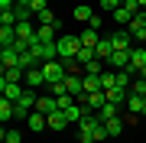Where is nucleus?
<instances>
[{
    "label": "nucleus",
    "mask_w": 146,
    "mask_h": 143,
    "mask_svg": "<svg viewBox=\"0 0 146 143\" xmlns=\"http://www.w3.org/2000/svg\"><path fill=\"white\" fill-rule=\"evenodd\" d=\"M120 7V0H101V10H107V13H114Z\"/></svg>",
    "instance_id": "obj_34"
},
{
    "label": "nucleus",
    "mask_w": 146,
    "mask_h": 143,
    "mask_svg": "<svg viewBox=\"0 0 146 143\" xmlns=\"http://www.w3.org/2000/svg\"><path fill=\"white\" fill-rule=\"evenodd\" d=\"M16 3H20V0H0V10H13Z\"/></svg>",
    "instance_id": "obj_35"
},
{
    "label": "nucleus",
    "mask_w": 146,
    "mask_h": 143,
    "mask_svg": "<svg viewBox=\"0 0 146 143\" xmlns=\"http://www.w3.org/2000/svg\"><path fill=\"white\" fill-rule=\"evenodd\" d=\"M117 111H120V104L107 101V104H101V107H98V117H101V120H110V117H117Z\"/></svg>",
    "instance_id": "obj_20"
},
{
    "label": "nucleus",
    "mask_w": 146,
    "mask_h": 143,
    "mask_svg": "<svg viewBox=\"0 0 146 143\" xmlns=\"http://www.w3.org/2000/svg\"><path fill=\"white\" fill-rule=\"evenodd\" d=\"M110 72H123V69H130V52H120V49H114V55H110Z\"/></svg>",
    "instance_id": "obj_9"
},
{
    "label": "nucleus",
    "mask_w": 146,
    "mask_h": 143,
    "mask_svg": "<svg viewBox=\"0 0 146 143\" xmlns=\"http://www.w3.org/2000/svg\"><path fill=\"white\" fill-rule=\"evenodd\" d=\"M143 107H146V98H140V94L127 98V111H130V114H143Z\"/></svg>",
    "instance_id": "obj_21"
},
{
    "label": "nucleus",
    "mask_w": 146,
    "mask_h": 143,
    "mask_svg": "<svg viewBox=\"0 0 146 143\" xmlns=\"http://www.w3.org/2000/svg\"><path fill=\"white\" fill-rule=\"evenodd\" d=\"M68 124H72V120H68V114H65V111H55V114H49V130L62 133V130L68 127Z\"/></svg>",
    "instance_id": "obj_13"
},
{
    "label": "nucleus",
    "mask_w": 146,
    "mask_h": 143,
    "mask_svg": "<svg viewBox=\"0 0 146 143\" xmlns=\"http://www.w3.org/2000/svg\"><path fill=\"white\" fill-rule=\"evenodd\" d=\"M39 69H42V75H46V85H55V81H65V75H68V69L62 65V59H58V62H42Z\"/></svg>",
    "instance_id": "obj_2"
},
{
    "label": "nucleus",
    "mask_w": 146,
    "mask_h": 143,
    "mask_svg": "<svg viewBox=\"0 0 146 143\" xmlns=\"http://www.w3.org/2000/svg\"><path fill=\"white\" fill-rule=\"evenodd\" d=\"M114 85H117V72H101V88L110 91Z\"/></svg>",
    "instance_id": "obj_30"
},
{
    "label": "nucleus",
    "mask_w": 146,
    "mask_h": 143,
    "mask_svg": "<svg viewBox=\"0 0 146 143\" xmlns=\"http://www.w3.org/2000/svg\"><path fill=\"white\" fill-rule=\"evenodd\" d=\"M36 23H39V26H55V13L52 10H42V13H36Z\"/></svg>",
    "instance_id": "obj_28"
},
{
    "label": "nucleus",
    "mask_w": 146,
    "mask_h": 143,
    "mask_svg": "<svg viewBox=\"0 0 146 143\" xmlns=\"http://www.w3.org/2000/svg\"><path fill=\"white\" fill-rule=\"evenodd\" d=\"M78 101L84 107H91V111H98L101 104H107V94H104V91H88V94H81Z\"/></svg>",
    "instance_id": "obj_6"
},
{
    "label": "nucleus",
    "mask_w": 146,
    "mask_h": 143,
    "mask_svg": "<svg viewBox=\"0 0 146 143\" xmlns=\"http://www.w3.org/2000/svg\"><path fill=\"white\" fill-rule=\"evenodd\" d=\"M0 94H3L7 101H20L23 94H26V85H23V81H7V78H0Z\"/></svg>",
    "instance_id": "obj_3"
},
{
    "label": "nucleus",
    "mask_w": 146,
    "mask_h": 143,
    "mask_svg": "<svg viewBox=\"0 0 146 143\" xmlns=\"http://www.w3.org/2000/svg\"><path fill=\"white\" fill-rule=\"evenodd\" d=\"M110 46L114 49H120V52H130L133 49V36H130V29H117V33H110Z\"/></svg>",
    "instance_id": "obj_4"
},
{
    "label": "nucleus",
    "mask_w": 146,
    "mask_h": 143,
    "mask_svg": "<svg viewBox=\"0 0 146 143\" xmlns=\"http://www.w3.org/2000/svg\"><path fill=\"white\" fill-rule=\"evenodd\" d=\"M81 52V36H58V59H75Z\"/></svg>",
    "instance_id": "obj_1"
},
{
    "label": "nucleus",
    "mask_w": 146,
    "mask_h": 143,
    "mask_svg": "<svg viewBox=\"0 0 146 143\" xmlns=\"http://www.w3.org/2000/svg\"><path fill=\"white\" fill-rule=\"evenodd\" d=\"M72 16H75V20H81V23H91V20H94V10H91L88 3H78V7L72 10Z\"/></svg>",
    "instance_id": "obj_19"
},
{
    "label": "nucleus",
    "mask_w": 146,
    "mask_h": 143,
    "mask_svg": "<svg viewBox=\"0 0 146 143\" xmlns=\"http://www.w3.org/2000/svg\"><path fill=\"white\" fill-rule=\"evenodd\" d=\"M0 26H16V13L13 10H0Z\"/></svg>",
    "instance_id": "obj_32"
},
{
    "label": "nucleus",
    "mask_w": 146,
    "mask_h": 143,
    "mask_svg": "<svg viewBox=\"0 0 146 143\" xmlns=\"http://www.w3.org/2000/svg\"><path fill=\"white\" fill-rule=\"evenodd\" d=\"M104 127H107L110 137H120V133H123V127H127V120H123V117H110V120H104Z\"/></svg>",
    "instance_id": "obj_17"
},
{
    "label": "nucleus",
    "mask_w": 146,
    "mask_h": 143,
    "mask_svg": "<svg viewBox=\"0 0 146 143\" xmlns=\"http://www.w3.org/2000/svg\"><path fill=\"white\" fill-rule=\"evenodd\" d=\"M29 10H33V16H36V13H42V10H49V3H46V0H29Z\"/></svg>",
    "instance_id": "obj_33"
},
{
    "label": "nucleus",
    "mask_w": 146,
    "mask_h": 143,
    "mask_svg": "<svg viewBox=\"0 0 146 143\" xmlns=\"http://www.w3.org/2000/svg\"><path fill=\"white\" fill-rule=\"evenodd\" d=\"M16 43V26H0V46H13Z\"/></svg>",
    "instance_id": "obj_22"
},
{
    "label": "nucleus",
    "mask_w": 146,
    "mask_h": 143,
    "mask_svg": "<svg viewBox=\"0 0 146 143\" xmlns=\"http://www.w3.org/2000/svg\"><path fill=\"white\" fill-rule=\"evenodd\" d=\"M140 117H146V107H143V114H140Z\"/></svg>",
    "instance_id": "obj_37"
},
{
    "label": "nucleus",
    "mask_w": 146,
    "mask_h": 143,
    "mask_svg": "<svg viewBox=\"0 0 146 143\" xmlns=\"http://www.w3.org/2000/svg\"><path fill=\"white\" fill-rule=\"evenodd\" d=\"M26 127H29L33 133H39V130H46V127H49V117L42 114V111H33V114L26 117Z\"/></svg>",
    "instance_id": "obj_11"
},
{
    "label": "nucleus",
    "mask_w": 146,
    "mask_h": 143,
    "mask_svg": "<svg viewBox=\"0 0 146 143\" xmlns=\"http://www.w3.org/2000/svg\"><path fill=\"white\" fill-rule=\"evenodd\" d=\"M75 59H78L81 65H88V62H94V59H98V55H94V46H81V52L75 55Z\"/></svg>",
    "instance_id": "obj_29"
},
{
    "label": "nucleus",
    "mask_w": 146,
    "mask_h": 143,
    "mask_svg": "<svg viewBox=\"0 0 146 143\" xmlns=\"http://www.w3.org/2000/svg\"><path fill=\"white\" fill-rule=\"evenodd\" d=\"M0 65H3V69H16V65H20V52H16L13 46H3L0 49Z\"/></svg>",
    "instance_id": "obj_7"
},
{
    "label": "nucleus",
    "mask_w": 146,
    "mask_h": 143,
    "mask_svg": "<svg viewBox=\"0 0 146 143\" xmlns=\"http://www.w3.org/2000/svg\"><path fill=\"white\" fill-rule=\"evenodd\" d=\"M78 36H81V46H98V43H101V33H98V29H91V26H84Z\"/></svg>",
    "instance_id": "obj_18"
},
{
    "label": "nucleus",
    "mask_w": 146,
    "mask_h": 143,
    "mask_svg": "<svg viewBox=\"0 0 146 143\" xmlns=\"http://www.w3.org/2000/svg\"><path fill=\"white\" fill-rule=\"evenodd\" d=\"M136 3H140V7H146V0H136Z\"/></svg>",
    "instance_id": "obj_36"
},
{
    "label": "nucleus",
    "mask_w": 146,
    "mask_h": 143,
    "mask_svg": "<svg viewBox=\"0 0 146 143\" xmlns=\"http://www.w3.org/2000/svg\"><path fill=\"white\" fill-rule=\"evenodd\" d=\"M88 91H104L101 88V75H84V94Z\"/></svg>",
    "instance_id": "obj_27"
},
{
    "label": "nucleus",
    "mask_w": 146,
    "mask_h": 143,
    "mask_svg": "<svg viewBox=\"0 0 146 143\" xmlns=\"http://www.w3.org/2000/svg\"><path fill=\"white\" fill-rule=\"evenodd\" d=\"M94 55H98L101 62L107 65V62H110V55H114V46H110V39H101V43L94 46Z\"/></svg>",
    "instance_id": "obj_15"
},
{
    "label": "nucleus",
    "mask_w": 146,
    "mask_h": 143,
    "mask_svg": "<svg viewBox=\"0 0 146 143\" xmlns=\"http://www.w3.org/2000/svg\"><path fill=\"white\" fill-rule=\"evenodd\" d=\"M36 39H39V43H55V26H39L36 29Z\"/></svg>",
    "instance_id": "obj_23"
},
{
    "label": "nucleus",
    "mask_w": 146,
    "mask_h": 143,
    "mask_svg": "<svg viewBox=\"0 0 146 143\" xmlns=\"http://www.w3.org/2000/svg\"><path fill=\"white\" fill-rule=\"evenodd\" d=\"M143 10H146V7H143Z\"/></svg>",
    "instance_id": "obj_38"
},
{
    "label": "nucleus",
    "mask_w": 146,
    "mask_h": 143,
    "mask_svg": "<svg viewBox=\"0 0 146 143\" xmlns=\"http://www.w3.org/2000/svg\"><path fill=\"white\" fill-rule=\"evenodd\" d=\"M133 36V46H146V26H127Z\"/></svg>",
    "instance_id": "obj_26"
},
{
    "label": "nucleus",
    "mask_w": 146,
    "mask_h": 143,
    "mask_svg": "<svg viewBox=\"0 0 146 143\" xmlns=\"http://www.w3.org/2000/svg\"><path fill=\"white\" fill-rule=\"evenodd\" d=\"M36 111H42V114H55V111H62V107H58V101L52 98V94H39V101H36Z\"/></svg>",
    "instance_id": "obj_10"
},
{
    "label": "nucleus",
    "mask_w": 146,
    "mask_h": 143,
    "mask_svg": "<svg viewBox=\"0 0 146 143\" xmlns=\"http://www.w3.org/2000/svg\"><path fill=\"white\" fill-rule=\"evenodd\" d=\"M0 140L3 143H23V133L16 127H3V133H0Z\"/></svg>",
    "instance_id": "obj_25"
},
{
    "label": "nucleus",
    "mask_w": 146,
    "mask_h": 143,
    "mask_svg": "<svg viewBox=\"0 0 146 143\" xmlns=\"http://www.w3.org/2000/svg\"><path fill=\"white\" fill-rule=\"evenodd\" d=\"M23 85H26L29 91L42 88V85H46V75H42V69H29V72H26V78H23Z\"/></svg>",
    "instance_id": "obj_12"
},
{
    "label": "nucleus",
    "mask_w": 146,
    "mask_h": 143,
    "mask_svg": "<svg viewBox=\"0 0 146 143\" xmlns=\"http://www.w3.org/2000/svg\"><path fill=\"white\" fill-rule=\"evenodd\" d=\"M130 20H133V13L127 10V7H117V10L110 13V23H117V26H123V29L130 26Z\"/></svg>",
    "instance_id": "obj_14"
},
{
    "label": "nucleus",
    "mask_w": 146,
    "mask_h": 143,
    "mask_svg": "<svg viewBox=\"0 0 146 143\" xmlns=\"http://www.w3.org/2000/svg\"><path fill=\"white\" fill-rule=\"evenodd\" d=\"M130 94H140V98H146V78H133Z\"/></svg>",
    "instance_id": "obj_31"
},
{
    "label": "nucleus",
    "mask_w": 146,
    "mask_h": 143,
    "mask_svg": "<svg viewBox=\"0 0 146 143\" xmlns=\"http://www.w3.org/2000/svg\"><path fill=\"white\" fill-rule=\"evenodd\" d=\"M26 72H29V69H23V65H16V69H3V78H7V81H23Z\"/></svg>",
    "instance_id": "obj_24"
},
{
    "label": "nucleus",
    "mask_w": 146,
    "mask_h": 143,
    "mask_svg": "<svg viewBox=\"0 0 146 143\" xmlns=\"http://www.w3.org/2000/svg\"><path fill=\"white\" fill-rule=\"evenodd\" d=\"M107 94V101H114V104H127V98H130V88H120V85H114L110 91H104Z\"/></svg>",
    "instance_id": "obj_16"
},
{
    "label": "nucleus",
    "mask_w": 146,
    "mask_h": 143,
    "mask_svg": "<svg viewBox=\"0 0 146 143\" xmlns=\"http://www.w3.org/2000/svg\"><path fill=\"white\" fill-rule=\"evenodd\" d=\"M16 39H23V43H33V39H36L33 20H20V23H16Z\"/></svg>",
    "instance_id": "obj_8"
},
{
    "label": "nucleus",
    "mask_w": 146,
    "mask_h": 143,
    "mask_svg": "<svg viewBox=\"0 0 146 143\" xmlns=\"http://www.w3.org/2000/svg\"><path fill=\"white\" fill-rule=\"evenodd\" d=\"M143 69H146V46H133V49H130V72L140 78Z\"/></svg>",
    "instance_id": "obj_5"
}]
</instances>
